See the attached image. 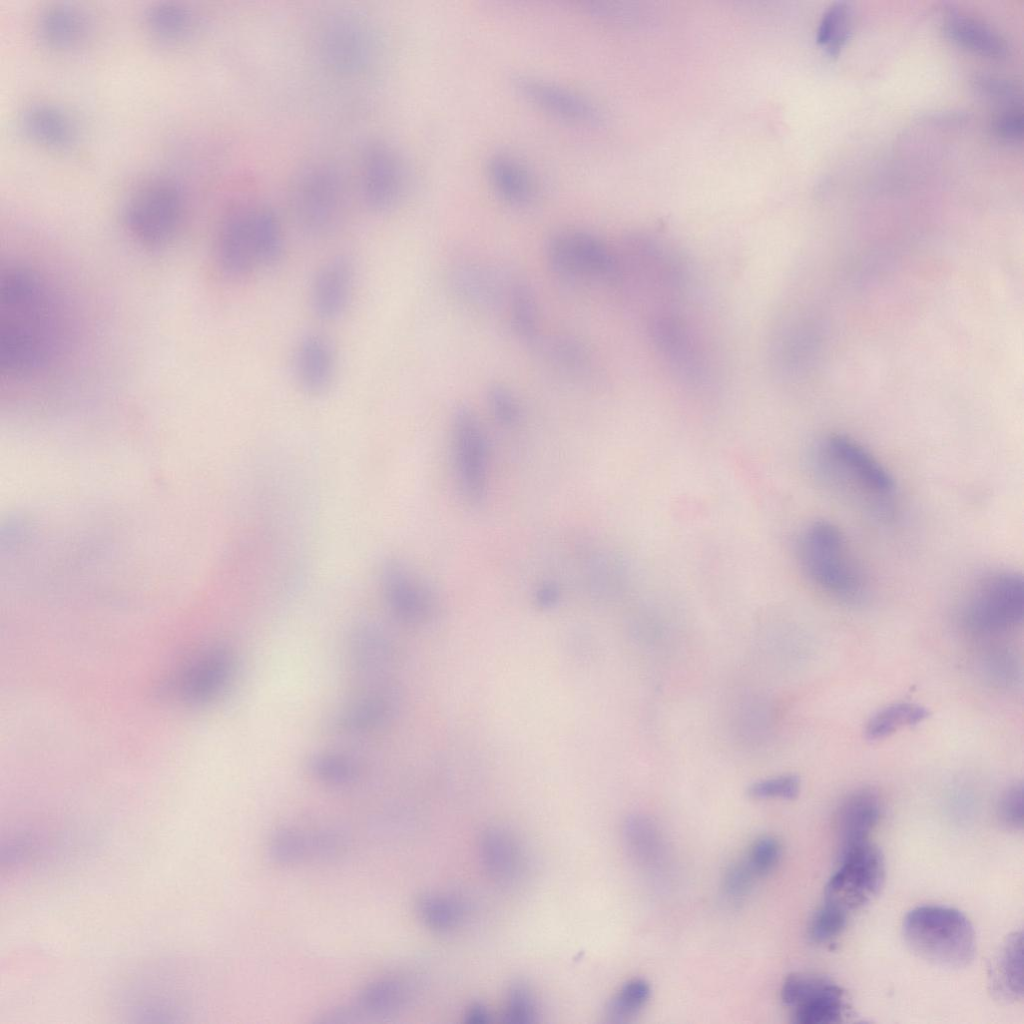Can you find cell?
<instances>
[{"instance_id": "cell-1", "label": "cell", "mask_w": 1024, "mask_h": 1024, "mask_svg": "<svg viewBox=\"0 0 1024 1024\" xmlns=\"http://www.w3.org/2000/svg\"><path fill=\"white\" fill-rule=\"evenodd\" d=\"M62 306L47 280L29 266H9L0 282V366L8 379L49 367L63 348Z\"/></svg>"}, {"instance_id": "cell-2", "label": "cell", "mask_w": 1024, "mask_h": 1024, "mask_svg": "<svg viewBox=\"0 0 1024 1024\" xmlns=\"http://www.w3.org/2000/svg\"><path fill=\"white\" fill-rule=\"evenodd\" d=\"M814 477L830 494L864 515L887 522L898 506V487L886 465L864 444L843 433L818 439L809 453Z\"/></svg>"}, {"instance_id": "cell-3", "label": "cell", "mask_w": 1024, "mask_h": 1024, "mask_svg": "<svg viewBox=\"0 0 1024 1024\" xmlns=\"http://www.w3.org/2000/svg\"><path fill=\"white\" fill-rule=\"evenodd\" d=\"M284 250L281 221L268 204L254 199L237 200L221 215L213 255L225 277L240 280L260 267L273 266Z\"/></svg>"}, {"instance_id": "cell-4", "label": "cell", "mask_w": 1024, "mask_h": 1024, "mask_svg": "<svg viewBox=\"0 0 1024 1024\" xmlns=\"http://www.w3.org/2000/svg\"><path fill=\"white\" fill-rule=\"evenodd\" d=\"M796 559L816 589L846 603L862 600L868 577L845 533L829 520L807 524L796 540Z\"/></svg>"}, {"instance_id": "cell-5", "label": "cell", "mask_w": 1024, "mask_h": 1024, "mask_svg": "<svg viewBox=\"0 0 1024 1024\" xmlns=\"http://www.w3.org/2000/svg\"><path fill=\"white\" fill-rule=\"evenodd\" d=\"M902 933L914 953L940 966L964 967L976 952L970 920L952 907L923 905L910 910L903 919Z\"/></svg>"}, {"instance_id": "cell-6", "label": "cell", "mask_w": 1024, "mask_h": 1024, "mask_svg": "<svg viewBox=\"0 0 1024 1024\" xmlns=\"http://www.w3.org/2000/svg\"><path fill=\"white\" fill-rule=\"evenodd\" d=\"M184 214L185 200L179 185L166 177H154L130 193L123 208V223L144 250L159 252L177 236Z\"/></svg>"}, {"instance_id": "cell-7", "label": "cell", "mask_w": 1024, "mask_h": 1024, "mask_svg": "<svg viewBox=\"0 0 1024 1024\" xmlns=\"http://www.w3.org/2000/svg\"><path fill=\"white\" fill-rule=\"evenodd\" d=\"M289 192L293 215L308 235L323 237L338 227L346 208L347 190L334 165L316 161L302 166Z\"/></svg>"}, {"instance_id": "cell-8", "label": "cell", "mask_w": 1024, "mask_h": 1024, "mask_svg": "<svg viewBox=\"0 0 1024 1024\" xmlns=\"http://www.w3.org/2000/svg\"><path fill=\"white\" fill-rule=\"evenodd\" d=\"M966 596L962 618L979 633H999L1021 623L1024 582L1021 573L996 568L974 579Z\"/></svg>"}, {"instance_id": "cell-9", "label": "cell", "mask_w": 1024, "mask_h": 1024, "mask_svg": "<svg viewBox=\"0 0 1024 1024\" xmlns=\"http://www.w3.org/2000/svg\"><path fill=\"white\" fill-rule=\"evenodd\" d=\"M315 40L322 63L341 74L365 71L378 53L375 30L362 16L350 12H336L324 18Z\"/></svg>"}, {"instance_id": "cell-10", "label": "cell", "mask_w": 1024, "mask_h": 1024, "mask_svg": "<svg viewBox=\"0 0 1024 1024\" xmlns=\"http://www.w3.org/2000/svg\"><path fill=\"white\" fill-rule=\"evenodd\" d=\"M552 271L571 282L613 281L616 256L595 235L579 228L555 231L545 245Z\"/></svg>"}, {"instance_id": "cell-11", "label": "cell", "mask_w": 1024, "mask_h": 1024, "mask_svg": "<svg viewBox=\"0 0 1024 1024\" xmlns=\"http://www.w3.org/2000/svg\"><path fill=\"white\" fill-rule=\"evenodd\" d=\"M357 190L363 203L374 212H386L402 200L409 183L408 166L392 144L372 140L364 144L357 159Z\"/></svg>"}, {"instance_id": "cell-12", "label": "cell", "mask_w": 1024, "mask_h": 1024, "mask_svg": "<svg viewBox=\"0 0 1024 1024\" xmlns=\"http://www.w3.org/2000/svg\"><path fill=\"white\" fill-rule=\"evenodd\" d=\"M884 879L881 850L870 841L858 844L840 852L839 866L826 884L824 900L850 914L879 893Z\"/></svg>"}, {"instance_id": "cell-13", "label": "cell", "mask_w": 1024, "mask_h": 1024, "mask_svg": "<svg viewBox=\"0 0 1024 1024\" xmlns=\"http://www.w3.org/2000/svg\"><path fill=\"white\" fill-rule=\"evenodd\" d=\"M451 449L461 495L470 504L482 503L488 490L487 439L478 417L467 406L454 412Z\"/></svg>"}, {"instance_id": "cell-14", "label": "cell", "mask_w": 1024, "mask_h": 1024, "mask_svg": "<svg viewBox=\"0 0 1024 1024\" xmlns=\"http://www.w3.org/2000/svg\"><path fill=\"white\" fill-rule=\"evenodd\" d=\"M782 1001L793 1009L798 1024H831L846 1011L845 992L831 979L811 973H792L781 989Z\"/></svg>"}, {"instance_id": "cell-15", "label": "cell", "mask_w": 1024, "mask_h": 1024, "mask_svg": "<svg viewBox=\"0 0 1024 1024\" xmlns=\"http://www.w3.org/2000/svg\"><path fill=\"white\" fill-rule=\"evenodd\" d=\"M380 585L391 613L407 624H423L436 610V600L423 579L407 564L386 560L380 572Z\"/></svg>"}, {"instance_id": "cell-16", "label": "cell", "mask_w": 1024, "mask_h": 1024, "mask_svg": "<svg viewBox=\"0 0 1024 1024\" xmlns=\"http://www.w3.org/2000/svg\"><path fill=\"white\" fill-rule=\"evenodd\" d=\"M649 326L656 348L678 375L692 384L707 380L705 356L684 321L663 313L654 316Z\"/></svg>"}, {"instance_id": "cell-17", "label": "cell", "mask_w": 1024, "mask_h": 1024, "mask_svg": "<svg viewBox=\"0 0 1024 1024\" xmlns=\"http://www.w3.org/2000/svg\"><path fill=\"white\" fill-rule=\"evenodd\" d=\"M355 270L352 261L339 255L326 261L316 272L310 287V305L323 321L344 315L352 299Z\"/></svg>"}, {"instance_id": "cell-18", "label": "cell", "mask_w": 1024, "mask_h": 1024, "mask_svg": "<svg viewBox=\"0 0 1024 1024\" xmlns=\"http://www.w3.org/2000/svg\"><path fill=\"white\" fill-rule=\"evenodd\" d=\"M512 84L527 100L561 118L582 123L598 118V111L589 99L555 82L519 73L513 75Z\"/></svg>"}, {"instance_id": "cell-19", "label": "cell", "mask_w": 1024, "mask_h": 1024, "mask_svg": "<svg viewBox=\"0 0 1024 1024\" xmlns=\"http://www.w3.org/2000/svg\"><path fill=\"white\" fill-rule=\"evenodd\" d=\"M514 277L479 263H463L451 272L450 284L465 304L478 309L506 307Z\"/></svg>"}, {"instance_id": "cell-20", "label": "cell", "mask_w": 1024, "mask_h": 1024, "mask_svg": "<svg viewBox=\"0 0 1024 1024\" xmlns=\"http://www.w3.org/2000/svg\"><path fill=\"white\" fill-rule=\"evenodd\" d=\"M293 370L306 394L319 396L327 392L336 372L335 352L329 340L318 333L303 336L295 348Z\"/></svg>"}, {"instance_id": "cell-21", "label": "cell", "mask_w": 1024, "mask_h": 1024, "mask_svg": "<svg viewBox=\"0 0 1024 1024\" xmlns=\"http://www.w3.org/2000/svg\"><path fill=\"white\" fill-rule=\"evenodd\" d=\"M233 669V656L226 648H215L192 663L180 678V694L195 704L216 697L227 684Z\"/></svg>"}, {"instance_id": "cell-22", "label": "cell", "mask_w": 1024, "mask_h": 1024, "mask_svg": "<svg viewBox=\"0 0 1024 1024\" xmlns=\"http://www.w3.org/2000/svg\"><path fill=\"white\" fill-rule=\"evenodd\" d=\"M880 814V801L872 790L860 789L849 794L840 804L836 815L839 852L869 841Z\"/></svg>"}, {"instance_id": "cell-23", "label": "cell", "mask_w": 1024, "mask_h": 1024, "mask_svg": "<svg viewBox=\"0 0 1024 1024\" xmlns=\"http://www.w3.org/2000/svg\"><path fill=\"white\" fill-rule=\"evenodd\" d=\"M19 122L24 135L45 148L66 149L76 138V128L70 116L53 104L37 102L26 106Z\"/></svg>"}, {"instance_id": "cell-24", "label": "cell", "mask_w": 1024, "mask_h": 1024, "mask_svg": "<svg viewBox=\"0 0 1024 1024\" xmlns=\"http://www.w3.org/2000/svg\"><path fill=\"white\" fill-rule=\"evenodd\" d=\"M395 708V694L389 689H379L338 712L329 725L340 734L368 732L385 724L394 714Z\"/></svg>"}, {"instance_id": "cell-25", "label": "cell", "mask_w": 1024, "mask_h": 1024, "mask_svg": "<svg viewBox=\"0 0 1024 1024\" xmlns=\"http://www.w3.org/2000/svg\"><path fill=\"white\" fill-rule=\"evenodd\" d=\"M88 32L86 16L67 4H54L43 9L36 20V33L50 48H74L86 39Z\"/></svg>"}, {"instance_id": "cell-26", "label": "cell", "mask_w": 1024, "mask_h": 1024, "mask_svg": "<svg viewBox=\"0 0 1024 1024\" xmlns=\"http://www.w3.org/2000/svg\"><path fill=\"white\" fill-rule=\"evenodd\" d=\"M489 179L497 193L508 203L526 205L536 194L534 176L517 157L497 152L487 161Z\"/></svg>"}, {"instance_id": "cell-27", "label": "cell", "mask_w": 1024, "mask_h": 1024, "mask_svg": "<svg viewBox=\"0 0 1024 1024\" xmlns=\"http://www.w3.org/2000/svg\"><path fill=\"white\" fill-rule=\"evenodd\" d=\"M480 855L488 875L502 884L519 879L523 855L513 836L499 828L488 829L480 840Z\"/></svg>"}, {"instance_id": "cell-28", "label": "cell", "mask_w": 1024, "mask_h": 1024, "mask_svg": "<svg viewBox=\"0 0 1024 1024\" xmlns=\"http://www.w3.org/2000/svg\"><path fill=\"white\" fill-rule=\"evenodd\" d=\"M991 991L1002 1001H1017L1023 996L1022 932L1011 933L1000 947L989 969Z\"/></svg>"}, {"instance_id": "cell-29", "label": "cell", "mask_w": 1024, "mask_h": 1024, "mask_svg": "<svg viewBox=\"0 0 1024 1024\" xmlns=\"http://www.w3.org/2000/svg\"><path fill=\"white\" fill-rule=\"evenodd\" d=\"M944 26L950 38L978 54L1002 58L1008 53V44L1002 35L978 19L954 12L947 16Z\"/></svg>"}, {"instance_id": "cell-30", "label": "cell", "mask_w": 1024, "mask_h": 1024, "mask_svg": "<svg viewBox=\"0 0 1024 1024\" xmlns=\"http://www.w3.org/2000/svg\"><path fill=\"white\" fill-rule=\"evenodd\" d=\"M354 668L362 676H378L391 660V645L382 629L370 623L357 626L350 639Z\"/></svg>"}, {"instance_id": "cell-31", "label": "cell", "mask_w": 1024, "mask_h": 1024, "mask_svg": "<svg viewBox=\"0 0 1024 1024\" xmlns=\"http://www.w3.org/2000/svg\"><path fill=\"white\" fill-rule=\"evenodd\" d=\"M147 32L156 40L174 43L186 39L194 31L196 18L185 5L172 1L158 2L144 15Z\"/></svg>"}, {"instance_id": "cell-32", "label": "cell", "mask_w": 1024, "mask_h": 1024, "mask_svg": "<svg viewBox=\"0 0 1024 1024\" xmlns=\"http://www.w3.org/2000/svg\"><path fill=\"white\" fill-rule=\"evenodd\" d=\"M506 308L513 332L522 341L535 344L539 339L538 309L533 291L525 281L514 277Z\"/></svg>"}, {"instance_id": "cell-33", "label": "cell", "mask_w": 1024, "mask_h": 1024, "mask_svg": "<svg viewBox=\"0 0 1024 1024\" xmlns=\"http://www.w3.org/2000/svg\"><path fill=\"white\" fill-rule=\"evenodd\" d=\"M545 359L558 370L573 376H580L589 366V355L580 341L566 335L537 340Z\"/></svg>"}, {"instance_id": "cell-34", "label": "cell", "mask_w": 1024, "mask_h": 1024, "mask_svg": "<svg viewBox=\"0 0 1024 1024\" xmlns=\"http://www.w3.org/2000/svg\"><path fill=\"white\" fill-rule=\"evenodd\" d=\"M417 911L424 924L437 932L452 931L465 918L462 902L446 894L422 896L417 902Z\"/></svg>"}, {"instance_id": "cell-35", "label": "cell", "mask_w": 1024, "mask_h": 1024, "mask_svg": "<svg viewBox=\"0 0 1024 1024\" xmlns=\"http://www.w3.org/2000/svg\"><path fill=\"white\" fill-rule=\"evenodd\" d=\"M928 716L925 707L914 703H895L878 711L868 721L866 736L871 740L882 739L901 727L914 725Z\"/></svg>"}, {"instance_id": "cell-36", "label": "cell", "mask_w": 1024, "mask_h": 1024, "mask_svg": "<svg viewBox=\"0 0 1024 1024\" xmlns=\"http://www.w3.org/2000/svg\"><path fill=\"white\" fill-rule=\"evenodd\" d=\"M851 11L844 1L833 3L822 15L816 40L830 55H837L849 38Z\"/></svg>"}, {"instance_id": "cell-37", "label": "cell", "mask_w": 1024, "mask_h": 1024, "mask_svg": "<svg viewBox=\"0 0 1024 1024\" xmlns=\"http://www.w3.org/2000/svg\"><path fill=\"white\" fill-rule=\"evenodd\" d=\"M329 840L326 836L309 839L293 830H282L271 839L269 853L277 863L290 864L301 860L311 849L328 850Z\"/></svg>"}, {"instance_id": "cell-38", "label": "cell", "mask_w": 1024, "mask_h": 1024, "mask_svg": "<svg viewBox=\"0 0 1024 1024\" xmlns=\"http://www.w3.org/2000/svg\"><path fill=\"white\" fill-rule=\"evenodd\" d=\"M308 768L314 777L332 785L349 784L359 774V767L352 758L332 752L315 754L310 758Z\"/></svg>"}, {"instance_id": "cell-39", "label": "cell", "mask_w": 1024, "mask_h": 1024, "mask_svg": "<svg viewBox=\"0 0 1024 1024\" xmlns=\"http://www.w3.org/2000/svg\"><path fill=\"white\" fill-rule=\"evenodd\" d=\"M649 984L640 978L626 982L608 1005V1017L612 1022H627L643 1008L650 998Z\"/></svg>"}, {"instance_id": "cell-40", "label": "cell", "mask_w": 1024, "mask_h": 1024, "mask_svg": "<svg viewBox=\"0 0 1024 1024\" xmlns=\"http://www.w3.org/2000/svg\"><path fill=\"white\" fill-rule=\"evenodd\" d=\"M406 997L402 982L394 979H383L367 986L360 995V1003L365 1010L377 1014L391 1012L401 1006Z\"/></svg>"}, {"instance_id": "cell-41", "label": "cell", "mask_w": 1024, "mask_h": 1024, "mask_svg": "<svg viewBox=\"0 0 1024 1024\" xmlns=\"http://www.w3.org/2000/svg\"><path fill=\"white\" fill-rule=\"evenodd\" d=\"M849 913L839 906L824 900L813 915L809 935L814 942L827 943L837 938L848 923Z\"/></svg>"}, {"instance_id": "cell-42", "label": "cell", "mask_w": 1024, "mask_h": 1024, "mask_svg": "<svg viewBox=\"0 0 1024 1024\" xmlns=\"http://www.w3.org/2000/svg\"><path fill=\"white\" fill-rule=\"evenodd\" d=\"M801 788L797 775L783 774L758 780L748 788V794L754 799H795Z\"/></svg>"}, {"instance_id": "cell-43", "label": "cell", "mask_w": 1024, "mask_h": 1024, "mask_svg": "<svg viewBox=\"0 0 1024 1024\" xmlns=\"http://www.w3.org/2000/svg\"><path fill=\"white\" fill-rule=\"evenodd\" d=\"M537 1016L536 1001L530 988L522 982L512 984L507 996L504 1020L510 1023H532Z\"/></svg>"}, {"instance_id": "cell-44", "label": "cell", "mask_w": 1024, "mask_h": 1024, "mask_svg": "<svg viewBox=\"0 0 1024 1024\" xmlns=\"http://www.w3.org/2000/svg\"><path fill=\"white\" fill-rule=\"evenodd\" d=\"M487 400L495 420L504 427L518 424L521 411L515 396L502 385H493L488 389Z\"/></svg>"}, {"instance_id": "cell-45", "label": "cell", "mask_w": 1024, "mask_h": 1024, "mask_svg": "<svg viewBox=\"0 0 1024 1024\" xmlns=\"http://www.w3.org/2000/svg\"><path fill=\"white\" fill-rule=\"evenodd\" d=\"M780 854L779 842L771 836H763L752 844L746 862L755 875H765L777 865Z\"/></svg>"}, {"instance_id": "cell-46", "label": "cell", "mask_w": 1024, "mask_h": 1024, "mask_svg": "<svg viewBox=\"0 0 1024 1024\" xmlns=\"http://www.w3.org/2000/svg\"><path fill=\"white\" fill-rule=\"evenodd\" d=\"M974 87L983 95L1008 102L1021 104L1020 90L1010 80L991 74H980L973 79Z\"/></svg>"}, {"instance_id": "cell-47", "label": "cell", "mask_w": 1024, "mask_h": 1024, "mask_svg": "<svg viewBox=\"0 0 1024 1024\" xmlns=\"http://www.w3.org/2000/svg\"><path fill=\"white\" fill-rule=\"evenodd\" d=\"M993 129L1004 140L1021 141L1024 132V114L1021 105H1010L998 113L993 120Z\"/></svg>"}, {"instance_id": "cell-48", "label": "cell", "mask_w": 1024, "mask_h": 1024, "mask_svg": "<svg viewBox=\"0 0 1024 1024\" xmlns=\"http://www.w3.org/2000/svg\"><path fill=\"white\" fill-rule=\"evenodd\" d=\"M999 817L1009 828L1019 830L1023 827V786L1015 784L1002 795L999 803Z\"/></svg>"}, {"instance_id": "cell-49", "label": "cell", "mask_w": 1024, "mask_h": 1024, "mask_svg": "<svg viewBox=\"0 0 1024 1024\" xmlns=\"http://www.w3.org/2000/svg\"><path fill=\"white\" fill-rule=\"evenodd\" d=\"M754 875L746 861L733 864L724 877L726 893L734 898L742 897L751 887Z\"/></svg>"}, {"instance_id": "cell-50", "label": "cell", "mask_w": 1024, "mask_h": 1024, "mask_svg": "<svg viewBox=\"0 0 1024 1024\" xmlns=\"http://www.w3.org/2000/svg\"><path fill=\"white\" fill-rule=\"evenodd\" d=\"M560 599V588L552 582L547 581L538 586L535 592V601L542 608H551Z\"/></svg>"}, {"instance_id": "cell-51", "label": "cell", "mask_w": 1024, "mask_h": 1024, "mask_svg": "<svg viewBox=\"0 0 1024 1024\" xmlns=\"http://www.w3.org/2000/svg\"><path fill=\"white\" fill-rule=\"evenodd\" d=\"M467 1021L472 1023H484L489 1021V1013L481 1004H473L467 1014Z\"/></svg>"}]
</instances>
